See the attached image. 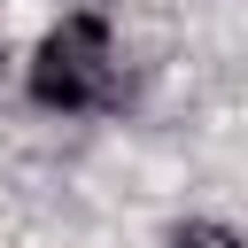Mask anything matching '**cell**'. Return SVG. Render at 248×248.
<instances>
[{
  "label": "cell",
  "instance_id": "cell-2",
  "mask_svg": "<svg viewBox=\"0 0 248 248\" xmlns=\"http://www.w3.org/2000/svg\"><path fill=\"white\" fill-rule=\"evenodd\" d=\"M170 248H248V232H232L217 217H186V225H170Z\"/></svg>",
  "mask_w": 248,
  "mask_h": 248
},
{
  "label": "cell",
  "instance_id": "cell-1",
  "mask_svg": "<svg viewBox=\"0 0 248 248\" xmlns=\"http://www.w3.org/2000/svg\"><path fill=\"white\" fill-rule=\"evenodd\" d=\"M31 101L54 116H108L124 108V62L101 16H62L31 54Z\"/></svg>",
  "mask_w": 248,
  "mask_h": 248
}]
</instances>
